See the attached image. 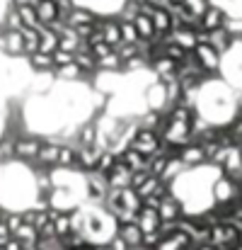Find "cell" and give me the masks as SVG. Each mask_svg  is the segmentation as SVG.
<instances>
[{
    "mask_svg": "<svg viewBox=\"0 0 242 250\" xmlns=\"http://www.w3.org/2000/svg\"><path fill=\"white\" fill-rule=\"evenodd\" d=\"M41 144H44V136H39V134H19V136H15L12 139V151H15V161L17 163H34V158H37V153H39V148H41Z\"/></svg>",
    "mask_w": 242,
    "mask_h": 250,
    "instance_id": "obj_1",
    "label": "cell"
},
{
    "mask_svg": "<svg viewBox=\"0 0 242 250\" xmlns=\"http://www.w3.org/2000/svg\"><path fill=\"white\" fill-rule=\"evenodd\" d=\"M191 54L196 56V61H199V66H201V71H204L206 76H218V73H221L223 56H221L211 44L201 42V44H196V46H194V51H191Z\"/></svg>",
    "mask_w": 242,
    "mask_h": 250,
    "instance_id": "obj_2",
    "label": "cell"
},
{
    "mask_svg": "<svg viewBox=\"0 0 242 250\" xmlns=\"http://www.w3.org/2000/svg\"><path fill=\"white\" fill-rule=\"evenodd\" d=\"M143 102H146V109H153V112H167V90H165V83L153 78L150 83L143 87Z\"/></svg>",
    "mask_w": 242,
    "mask_h": 250,
    "instance_id": "obj_3",
    "label": "cell"
},
{
    "mask_svg": "<svg viewBox=\"0 0 242 250\" xmlns=\"http://www.w3.org/2000/svg\"><path fill=\"white\" fill-rule=\"evenodd\" d=\"M177 156H179V161L186 167H199V166H206V163H208L204 144H201V141H194V139H191L189 144L179 146V148H177Z\"/></svg>",
    "mask_w": 242,
    "mask_h": 250,
    "instance_id": "obj_4",
    "label": "cell"
},
{
    "mask_svg": "<svg viewBox=\"0 0 242 250\" xmlns=\"http://www.w3.org/2000/svg\"><path fill=\"white\" fill-rule=\"evenodd\" d=\"M116 238H119L129 250L143 248V231L138 229L136 221H121V224L116 226Z\"/></svg>",
    "mask_w": 242,
    "mask_h": 250,
    "instance_id": "obj_5",
    "label": "cell"
},
{
    "mask_svg": "<svg viewBox=\"0 0 242 250\" xmlns=\"http://www.w3.org/2000/svg\"><path fill=\"white\" fill-rule=\"evenodd\" d=\"M58 148H61V144L58 141H54V139H44V144H41V148H39V153H37V158H34V167H46V170H51V167H56L58 163Z\"/></svg>",
    "mask_w": 242,
    "mask_h": 250,
    "instance_id": "obj_6",
    "label": "cell"
},
{
    "mask_svg": "<svg viewBox=\"0 0 242 250\" xmlns=\"http://www.w3.org/2000/svg\"><path fill=\"white\" fill-rule=\"evenodd\" d=\"M177 61H172V59H167V56H153L150 59V71H153V76L162 81V83H167V81H172V78H177Z\"/></svg>",
    "mask_w": 242,
    "mask_h": 250,
    "instance_id": "obj_7",
    "label": "cell"
},
{
    "mask_svg": "<svg viewBox=\"0 0 242 250\" xmlns=\"http://www.w3.org/2000/svg\"><path fill=\"white\" fill-rule=\"evenodd\" d=\"M104 148L99 146H78V161H75V170H80L82 175L92 172L97 167V161L102 156Z\"/></svg>",
    "mask_w": 242,
    "mask_h": 250,
    "instance_id": "obj_8",
    "label": "cell"
},
{
    "mask_svg": "<svg viewBox=\"0 0 242 250\" xmlns=\"http://www.w3.org/2000/svg\"><path fill=\"white\" fill-rule=\"evenodd\" d=\"M133 221L138 224V229H141L143 233H153V231H158L160 224H162L160 214H158V207H148V204L141 207V211L136 214Z\"/></svg>",
    "mask_w": 242,
    "mask_h": 250,
    "instance_id": "obj_9",
    "label": "cell"
},
{
    "mask_svg": "<svg viewBox=\"0 0 242 250\" xmlns=\"http://www.w3.org/2000/svg\"><path fill=\"white\" fill-rule=\"evenodd\" d=\"M158 214H160L162 221H179L182 216H184V207H182V202L169 192L167 197H162L160 204H158Z\"/></svg>",
    "mask_w": 242,
    "mask_h": 250,
    "instance_id": "obj_10",
    "label": "cell"
},
{
    "mask_svg": "<svg viewBox=\"0 0 242 250\" xmlns=\"http://www.w3.org/2000/svg\"><path fill=\"white\" fill-rule=\"evenodd\" d=\"M196 29H201V27H189V24H182V27H177V29H172V32H169V39H172L174 44H179L182 49L194 51V46L199 44Z\"/></svg>",
    "mask_w": 242,
    "mask_h": 250,
    "instance_id": "obj_11",
    "label": "cell"
},
{
    "mask_svg": "<svg viewBox=\"0 0 242 250\" xmlns=\"http://www.w3.org/2000/svg\"><path fill=\"white\" fill-rule=\"evenodd\" d=\"M235 42H238V39H235L225 27H218V29L208 32V39H206V44H211L221 56H223V54H228V51L233 49V44H235Z\"/></svg>",
    "mask_w": 242,
    "mask_h": 250,
    "instance_id": "obj_12",
    "label": "cell"
},
{
    "mask_svg": "<svg viewBox=\"0 0 242 250\" xmlns=\"http://www.w3.org/2000/svg\"><path fill=\"white\" fill-rule=\"evenodd\" d=\"M131 177H133V170H129L121 161H116V166L107 172V182H109V187H112V189L131 187Z\"/></svg>",
    "mask_w": 242,
    "mask_h": 250,
    "instance_id": "obj_13",
    "label": "cell"
},
{
    "mask_svg": "<svg viewBox=\"0 0 242 250\" xmlns=\"http://www.w3.org/2000/svg\"><path fill=\"white\" fill-rule=\"evenodd\" d=\"M225 20H228V12H225V10L208 5V10L201 15L199 24H201V29H206V32H213V29H218V27H225Z\"/></svg>",
    "mask_w": 242,
    "mask_h": 250,
    "instance_id": "obj_14",
    "label": "cell"
},
{
    "mask_svg": "<svg viewBox=\"0 0 242 250\" xmlns=\"http://www.w3.org/2000/svg\"><path fill=\"white\" fill-rule=\"evenodd\" d=\"M2 56H7V59H24V42H22V32L19 29H7Z\"/></svg>",
    "mask_w": 242,
    "mask_h": 250,
    "instance_id": "obj_15",
    "label": "cell"
},
{
    "mask_svg": "<svg viewBox=\"0 0 242 250\" xmlns=\"http://www.w3.org/2000/svg\"><path fill=\"white\" fill-rule=\"evenodd\" d=\"M49 219L54 224V231H56V238H66L68 233H73L71 229V211H63V209H49Z\"/></svg>",
    "mask_w": 242,
    "mask_h": 250,
    "instance_id": "obj_16",
    "label": "cell"
},
{
    "mask_svg": "<svg viewBox=\"0 0 242 250\" xmlns=\"http://www.w3.org/2000/svg\"><path fill=\"white\" fill-rule=\"evenodd\" d=\"M102 37L109 46H119L121 44V27H119V17L112 15V17H102Z\"/></svg>",
    "mask_w": 242,
    "mask_h": 250,
    "instance_id": "obj_17",
    "label": "cell"
},
{
    "mask_svg": "<svg viewBox=\"0 0 242 250\" xmlns=\"http://www.w3.org/2000/svg\"><path fill=\"white\" fill-rule=\"evenodd\" d=\"M133 24H136V32H138V39H146V42H155L158 32H155V24H153V17L146 15V12H138L133 17Z\"/></svg>",
    "mask_w": 242,
    "mask_h": 250,
    "instance_id": "obj_18",
    "label": "cell"
},
{
    "mask_svg": "<svg viewBox=\"0 0 242 250\" xmlns=\"http://www.w3.org/2000/svg\"><path fill=\"white\" fill-rule=\"evenodd\" d=\"M34 7H37V15H39V22L41 24H51V22H56V20H61L58 17V5H56V0H37L34 2Z\"/></svg>",
    "mask_w": 242,
    "mask_h": 250,
    "instance_id": "obj_19",
    "label": "cell"
},
{
    "mask_svg": "<svg viewBox=\"0 0 242 250\" xmlns=\"http://www.w3.org/2000/svg\"><path fill=\"white\" fill-rule=\"evenodd\" d=\"M97 17H99V15H97L94 10H90V7H85V5H75V7L71 10V15L66 17V22H68L71 27H80V24H92Z\"/></svg>",
    "mask_w": 242,
    "mask_h": 250,
    "instance_id": "obj_20",
    "label": "cell"
},
{
    "mask_svg": "<svg viewBox=\"0 0 242 250\" xmlns=\"http://www.w3.org/2000/svg\"><path fill=\"white\" fill-rule=\"evenodd\" d=\"M27 66H29L32 73H51L54 71V59H51V54L37 51V54L27 56Z\"/></svg>",
    "mask_w": 242,
    "mask_h": 250,
    "instance_id": "obj_21",
    "label": "cell"
},
{
    "mask_svg": "<svg viewBox=\"0 0 242 250\" xmlns=\"http://www.w3.org/2000/svg\"><path fill=\"white\" fill-rule=\"evenodd\" d=\"M184 170H186V166L179 161V156H177V153H172V156L167 158V163H165V170H162L160 180L169 185V182H174V180H177V177H179Z\"/></svg>",
    "mask_w": 242,
    "mask_h": 250,
    "instance_id": "obj_22",
    "label": "cell"
},
{
    "mask_svg": "<svg viewBox=\"0 0 242 250\" xmlns=\"http://www.w3.org/2000/svg\"><path fill=\"white\" fill-rule=\"evenodd\" d=\"M58 49V34L51 29V27H41L39 29V51L41 54H54Z\"/></svg>",
    "mask_w": 242,
    "mask_h": 250,
    "instance_id": "obj_23",
    "label": "cell"
},
{
    "mask_svg": "<svg viewBox=\"0 0 242 250\" xmlns=\"http://www.w3.org/2000/svg\"><path fill=\"white\" fill-rule=\"evenodd\" d=\"M97 71H104V73H124V61L121 56L116 54V49L104 56V59H97Z\"/></svg>",
    "mask_w": 242,
    "mask_h": 250,
    "instance_id": "obj_24",
    "label": "cell"
},
{
    "mask_svg": "<svg viewBox=\"0 0 242 250\" xmlns=\"http://www.w3.org/2000/svg\"><path fill=\"white\" fill-rule=\"evenodd\" d=\"M17 12H19L22 27H29V29H41V27H44V24L39 22V15H37V7H34V5H19Z\"/></svg>",
    "mask_w": 242,
    "mask_h": 250,
    "instance_id": "obj_25",
    "label": "cell"
},
{
    "mask_svg": "<svg viewBox=\"0 0 242 250\" xmlns=\"http://www.w3.org/2000/svg\"><path fill=\"white\" fill-rule=\"evenodd\" d=\"M22 42H24V59L37 54L39 51V29H29V27H22Z\"/></svg>",
    "mask_w": 242,
    "mask_h": 250,
    "instance_id": "obj_26",
    "label": "cell"
},
{
    "mask_svg": "<svg viewBox=\"0 0 242 250\" xmlns=\"http://www.w3.org/2000/svg\"><path fill=\"white\" fill-rule=\"evenodd\" d=\"M119 27H121V44H138V32L133 20H119Z\"/></svg>",
    "mask_w": 242,
    "mask_h": 250,
    "instance_id": "obj_27",
    "label": "cell"
},
{
    "mask_svg": "<svg viewBox=\"0 0 242 250\" xmlns=\"http://www.w3.org/2000/svg\"><path fill=\"white\" fill-rule=\"evenodd\" d=\"M116 161H119V156H116L112 148H104V151H102V156H99V161H97V167H94V170H97V172H102V175H107L112 167L116 166Z\"/></svg>",
    "mask_w": 242,
    "mask_h": 250,
    "instance_id": "obj_28",
    "label": "cell"
},
{
    "mask_svg": "<svg viewBox=\"0 0 242 250\" xmlns=\"http://www.w3.org/2000/svg\"><path fill=\"white\" fill-rule=\"evenodd\" d=\"M182 5H184V10H186L191 17H196V20H201V15L208 10V0H182Z\"/></svg>",
    "mask_w": 242,
    "mask_h": 250,
    "instance_id": "obj_29",
    "label": "cell"
},
{
    "mask_svg": "<svg viewBox=\"0 0 242 250\" xmlns=\"http://www.w3.org/2000/svg\"><path fill=\"white\" fill-rule=\"evenodd\" d=\"M51 59H54V71H56V68H61V66L73 63V61H75V54H73V51H66V49H56V51L51 54Z\"/></svg>",
    "mask_w": 242,
    "mask_h": 250,
    "instance_id": "obj_30",
    "label": "cell"
},
{
    "mask_svg": "<svg viewBox=\"0 0 242 250\" xmlns=\"http://www.w3.org/2000/svg\"><path fill=\"white\" fill-rule=\"evenodd\" d=\"M225 29L240 42L242 39V15H228V20H225Z\"/></svg>",
    "mask_w": 242,
    "mask_h": 250,
    "instance_id": "obj_31",
    "label": "cell"
},
{
    "mask_svg": "<svg viewBox=\"0 0 242 250\" xmlns=\"http://www.w3.org/2000/svg\"><path fill=\"white\" fill-rule=\"evenodd\" d=\"M90 51L94 54V59H104V56H109V54L114 51V46H109L107 42H97V44L90 46Z\"/></svg>",
    "mask_w": 242,
    "mask_h": 250,
    "instance_id": "obj_32",
    "label": "cell"
},
{
    "mask_svg": "<svg viewBox=\"0 0 242 250\" xmlns=\"http://www.w3.org/2000/svg\"><path fill=\"white\" fill-rule=\"evenodd\" d=\"M235 109H238V117H242V87L235 90Z\"/></svg>",
    "mask_w": 242,
    "mask_h": 250,
    "instance_id": "obj_33",
    "label": "cell"
},
{
    "mask_svg": "<svg viewBox=\"0 0 242 250\" xmlns=\"http://www.w3.org/2000/svg\"><path fill=\"white\" fill-rule=\"evenodd\" d=\"M235 221V229H238V236H240V246H242V219H233Z\"/></svg>",
    "mask_w": 242,
    "mask_h": 250,
    "instance_id": "obj_34",
    "label": "cell"
},
{
    "mask_svg": "<svg viewBox=\"0 0 242 250\" xmlns=\"http://www.w3.org/2000/svg\"><path fill=\"white\" fill-rule=\"evenodd\" d=\"M143 2H148V5H162V0H143Z\"/></svg>",
    "mask_w": 242,
    "mask_h": 250,
    "instance_id": "obj_35",
    "label": "cell"
},
{
    "mask_svg": "<svg viewBox=\"0 0 242 250\" xmlns=\"http://www.w3.org/2000/svg\"><path fill=\"white\" fill-rule=\"evenodd\" d=\"M235 250H242V246H238V248H235Z\"/></svg>",
    "mask_w": 242,
    "mask_h": 250,
    "instance_id": "obj_36",
    "label": "cell"
},
{
    "mask_svg": "<svg viewBox=\"0 0 242 250\" xmlns=\"http://www.w3.org/2000/svg\"><path fill=\"white\" fill-rule=\"evenodd\" d=\"M240 148H242V141H240Z\"/></svg>",
    "mask_w": 242,
    "mask_h": 250,
    "instance_id": "obj_37",
    "label": "cell"
},
{
    "mask_svg": "<svg viewBox=\"0 0 242 250\" xmlns=\"http://www.w3.org/2000/svg\"><path fill=\"white\" fill-rule=\"evenodd\" d=\"M34 250H39V248H34Z\"/></svg>",
    "mask_w": 242,
    "mask_h": 250,
    "instance_id": "obj_38",
    "label": "cell"
}]
</instances>
